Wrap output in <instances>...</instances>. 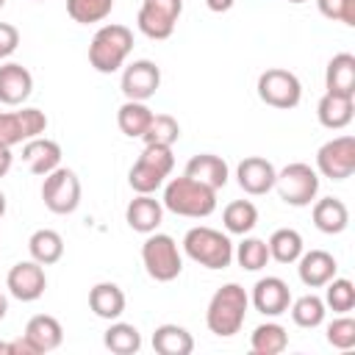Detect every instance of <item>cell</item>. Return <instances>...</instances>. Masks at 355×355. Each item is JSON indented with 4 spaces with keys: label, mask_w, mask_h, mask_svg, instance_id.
I'll return each mask as SVG.
<instances>
[{
    "label": "cell",
    "mask_w": 355,
    "mask_h": 355,
    "mask_svg": "<svg viewBox=\"0 0 355 355\" xmlns=\"http://www.w3.org/2000/svg\"><path fill=\"white\" fill-rule=\"evenodd\" d=\"M247 308H250V294L244 291V286L239 283H225L214 291L208 311H205V324L214 336L219 338H230L241 330L244 319H247Z\"/></svg>",
    "instance_id": "1"
},
{
    "label": "cell",
    "mask_w": 355,
    "mask_h": 355,
    "mask_svg": "<svg viewBox=\"0 0 355 355\" xmlns=\"http://www.w3.org/2000/svg\"><path fill=\"white\" fill-rule=\"evenodd\" d=\"M164 208L178 214V216H189V219H202L211 216L216 211V191L189 175L172 178L164 186Z\"/></svg>",
    "instance_id": "2"
},
{
    "label": "cell",
    "mask_w": 355,
    "mask_h": 355,
    "mask_svg": "<svg viewBox=\"0 0 355 355\" xmlns=\"http://www.w3.org/2000/svg\"><path fill=\"white\" fill-rule=\"evenodd\" d=\"M130 50H133V31H130L128 25L111 22V25H103V28L92 36V44H89V64H92L97 72L111 75V72H116L119 67H125Z\"/></svg>",
    "instance_id": "3"
},
{
    "label": "cell",
    "mask_w": 355,
    "mask_h": 355,
    "mask_svg": "<svg viewBox=\"0 0 355 355\" xmlns=\"http://www.w3.org/2000/svg\"><path fill=\"white\" fill-rule=\"evenodd\" d=\"M183 252L205 269H227L233 261V241L227 239V233H222L216 227L197 225V227L186 230Z\"/></svg>",
    "instance_id": "4"
},
{
    "label": "cell",
    "mask_w": 355,
    "mask_h": 355,
    "mask_svg": "<svg viewBox=\"0 0 355 355\" xmlns=\"http://www.w3.org/2000/svg\"><path fill=\"white\" fill-rule=\"evenodd\" d=\"M172 166H175L172 147L144 144L141 155L136 158V164L128 172V183L136 194H153L166 183V178L172 175Z\"/></svg>",
    "instance_id": "5"
},
{
    "label": "cell",
    "mask_w": 355,
    "mask_h": 355,
    "mask_svg": "<svg viewBox=\"0 0 355 355\" xmlns=\"http://www.w3.org/2000/svg\"><path fill=\"white\" fill-rule=\"evenodd\" d=\"M141 263L147 275L158 283H172L183 272V258L178 250V241L166 233H147L141 244Z\"/></svg>",
    "instance_id": "6"
},
{
    "label": "cell",
    "mask_w": 355,
    "mask_h": 355,
    "mask_svg": "<svg viewBox=\"0 0 355 355\" xmlns=\"http://www.w3.org/2000/svg\"><path fill=\"white\" fill-rule=\"evenodd\" d=\"M275 189L280 194V200L286 205H294V208H305L316 200L319 194V172L311 166V164H302V161H294L288 166H283L277 175H275Z\"/></svg>",
    "instance_id": "7"
},
{
    "label": "cell",
    "mask_w": 355,
    "mask_h": 355,
    "mask_svg": "<svg viewBox=\"0 0 355 355\" xmlns=\"http://www.w3.org/2000/svg\"><path fill=\"white\" fill-rule=\"evenodd\" d=\"M42 200L50 214L67 216L80 205V180L69 166H55L50 175H44L42 183Z\"/></svg>",
    "instance_id": "8"
},
{
    "label": "cell",
    "mask_w": 355,
    "mask_h": 355,
    "mask_svg": "<svg viewBox=\"0 0 355 355\" xmlns=\"http://www.w3.org/2000/svg\"><path fill=\"white\" fill-rule=\"evenodd\" d=\"M258 97L272 105V108H280V111H288V108H297L300 100H302V83L294 72L288 69H280V67H272L266 72L258 75Z\"/></svg>",
    "instance_id": "9"
},
{
    "label": "cell",
    "mask_w": 355,
    "mask_h": 355,
    "mask_svg": "<svg viewBox=\"0 0 355 355\" xmlns=\"http://www.w3.org/2000/svg\"><path fill=\"white\" fill-rule=\"evenodd\" d=\"M183 14V0H141L136 25L147 39H169Z\"/></svg>",
    "instance_id": "10"
},
{
    "label": "cell",
    "mask_w": 355,
    "mask_h": 355,
    "mask_svg": "<svg viewBox=\"0 0 355 355\" xmlns=\"http://www.w3.org/2000/svg\"><path fill=\"white\" fill-rule=\"evenodd\" d=\"M316 172L330 180H347L355 172V139L336 136L316 150Z\"/></svg>",
    "instance_id": "11"
},
{
    "label": "cell",
    "mask_w": 355,
    "mask_h": 355,
    "mask_svg": "<svg viewBox=\"0 0 355 355\" xmlns=\"http://www.w3.org/2000/svg\"><path fill=\"white\" fill-rule=\"evenodd\" d=\"M47 130V116L39 108H19V111H0V144L14 147L28 139H36Z\"/></svg>",
    "instance_id": "12"
},
{
    "label": "cell",
    "mask_w": 355,
    "mask_h": 355,
    "mask_svg": "<svg viewBox=\"0 0 355 355\" xmlns=\"http://www.w3.org/2000/svg\"><path fill=\"white\" fill-rule=\"evenodd\" d=\"M158 86H161V69L150 58H139V61L128 64L122 72V80H119L125 100H139V103H147L158 92Z\"/></svg>",
    "instance_id": "13"
},
{
    "label": "cell",
    "mask_w": 355,
    "mask_h": 355,
    "mask_svg": "<svg viewBox=\"0 0 355 355\" xmlns=\"http://www.w3.org/2000/svg\"><path fill=\"white\" fill-rule=\"evenodd\" d=\"M6 288L11 297H17L19 302H33L44 294L47 288V275H44V266L36 263L33 258L31 261H19L8 269L6 275Z\"/></svg>",
    "instance_id": "14"
},
{
    "label": "cell",
    "mask_w": 355,
    "mask_h": 355,
    "mask_svg": "<svg viewBox=\"0 0 355 355\" xmlns=\"http://www.w3.org/2000/svg\"><path fill=\"white\" fill-rule=\"evenodd\" d=\"M250 302L258 313L263 316H280L288 311L291 305V288L283 277H275V275H266L261 277L255 286H252V294H250Z\"/></svg>",
    "instance_id": "15"
},
{
    "label": "cell",
    "mask_w": 355,
    "mask_h": 355,
    "mask_svg": "<svg viewBox=\"0 0 355 355\" xmlns=\"http://www.w3.org/2000/svg\"><path fill=\"white\" fill-rule=\"evenodd\" d=\"M275 164L261 158V155H247L244 161H239L236 166V180L241 186L244 194H252V197H261L266 191L275 189Z\"/></svg>",
    "instance_id": "16"
},
{
    "label": "cell",
    "mask_w": 355,
    "mask_h": 355,
    "mask_svg": "<svg viewBox=\"0 0 355 355\" xmlns=\"http://www.w3.org/2000/svg\"><path fill=\"white\" fill-rule=\"evenodd\" d=\"M336 272L338 263L327 250H302V255L297 258V275L308 288H322L336 277Z\"/></svg>",
    "instance_id": "17"
},
{
    "label": "cell",
    "mask_w": 355,
    "mask_h": 355,
    "mask_svg": "<svg viewBox=\"0 0 355 355\" xmlns=\"http://www.w3.org/2000/svg\"><path fill=\"white\" fill-rule=\"evenodd\" d=\"M161 219H164V202L155 200L153 194H136L128 202V208H125L128 227L136 230V233H144V236L147 233H155L158 225H161Z\"/></svg>",
    "instance_id": "18"
},
{
    "label": "cell",
    "mask_w": 355,
    "mask_h": 355,
    "mask_svg": "<svg viewBox=\"0 0 355 355\" xmlns=\"http://www.w3.org/2000/svg\"><path fill=\"white\" fill-rule=\"evenodd\" d=\"M33 92V75L17 64L8 61L0 67V103L3 105H22Z\"/></svg>",
    "instance_id": "19"
},
{
    "label": "cell",
    "mask_w": 355,
    "mask_h": 355,
    "mask_svg": "<svg viewBox=\"0 0 355 355\" xmlns=\"http://www.w3.org/2000/svg\"><path fill=\"white\" fill-rule=\"evenodd\" d=\"M22 161L28 164V169L33 175H50L55 166H61V144L47 139V136H36L28 139L22 144Z\"/></svg>",
    "instance_id": "20"
},
{
    "label": "cell",
    "mask_w": 355,
    "mask_h": 355,
    "mask_svg": "<svg viewBox=\"0 0 355 355\" xmlns=\"http://www.w3.org/2000/svg\"><path fill=\"white\" fill-rule=\"evenodd\" d=\"M22 336L31 341V347L36 349V355H42V352H53V349L61 347V341H64V327H61V322H58L55 316H50V313H36V316L28 319Z\"/></svg>",
    "instance_id": "21"
},
{
    "label": "cell",
    "mask_w": 355,
    "mask_h": 355,
    "mask_svg": "<svg viewBox=\"0 0 355 355\" xmlns=\"http://www.w3.org/2000/svg\"><path fill=\"white\" fill-rule=\"evenodd\" d=\"M183 175H189V178H194V180L211 186L214 191H219V189L227 183V178H230L225 158H219V155H214V153H197V155H191Z\"/></svg>",
    "instance_id": "22"
},
{
    "label": "cell",
    "mask_w": 355,
    "mask_h": 355,
    "mask_svg": "<svg viewBox=\"0 0 355 355\" xmlns=\"http://www.w3.org/2000/svg\"><path fill=\"white\" fill-rule=\"evenodd\" d=\"M324 89L330 94L355 97V55L352 53H336L327 61L324 69Z\"/></svg>",
    "instance_id": "23"
},
{
    "label": "cell",
    "mask_w": 355,
    "mask_h": 355,
    "mask_svg": "<svg viewBox=\"0 0 355 355\" xmlns=\"http://www.w3.org/2000/svg\"><path fill=\"white\" fill-rule=\"evenodd\" d=\"M313 225L327 233V236H338L347 230L349 225V208L344 205V200L338 197H322V200H313Z\"/></svg>",
    "instance_id": "24"
},
{
    "label": "cell",
    "mask_w": 355,
    "mask_h": 355,
    "mask_svg": "<svg viewBox=\"0 0 355 355\" xmlns=\"http://www.w3.org/2000/svg\"><path fill=\"white\" fill-rule=\"evenodd\" d=\"M352 114H355V100L352 97H344V94H330L324 92L319 105H316V116H319V125L327 128V130H341L352 122Z\"/></svg>",
    "instance_id": "25"
},
{
    "label": "cell",
    "mask_w": 355,
    "mask_h": 355,
    "mask_svg": "<svg viewBox=\"0 0 355 355\" xmlns=\"http://www.w3.org/2000/svg\"><path fill=\"white\" fill-rule=\"evenodd\" d=\"M89 308L94 311V316L114 322V319H119L125 313V291L116 283L103 280V283L92 286V291H89Z\"/></svg>",
    "instance_id": "26"
},
{
    "label": "cell",
    "mask_w": 355,
    "mask_h": 355,
    "mask_svg": "<svg viewBox=\"0 0 355 355\" xmlns=\"http://www.w3.org/2000/svg\"><path fill=\"white\" fill-rule=\"evenodd\" d=\"M153 349L158 355H191L194 338L180 324H158L153 333Z\"/></svg>",
    "instance_id": "27"
},
{
    "label": "cell",
    "mask_w": 355,
    "mask_h": 355,
    "mask_svg": "<svg viewBox=\"0 0 355 355\" xmlns=\"http://www.w3.org/2000/svg\"><path fill=\"white\" fill-rule=\"evenodd\" d=\"M28 252L36 263L42 266H50V263H58L61 255H64V239L58 230H50V227H42L36 230L31 239H28Z\"/></svg>",
    "instance_id": "28"
},
{
    "label": "cell",
    "mask_w": 355,
    "mask_h": 355,
    "mask_svg": "<svg viewBox=\"0 0 355 355\" xmlns=\"http://www.w3.org/2000/svg\"><path fill=\"white\" fill-rule=\"evenodd\" d=\"M150 119H153V111L147 108V103H139V100H125L116 111V125L128 139H141Z\"/></svg>",
    "instance_id": "29"
},
{
    "label": "cell",
    "mask_w": 355,
    "mask_h": 355,
    "mask_svg": "<svg viewBox=\"0 0 355 355\" xmlns=\"http://www.w3.org/2000/svg\"><path fill=\"white\" fill-rule=\"evenodd\" d=\"M266 247H269V258H275L277 263H297V258L305 250V241L294 227H280L269 236Z\"/></svg>",
    "instance_id": "30"
},
{
    "label": "cell",
    "mask_w": 355,
    "mask_h": 355,
    "mask_svg": "<svg viewBox=\"0 0 355 355\" xmlns=\"http://www.w3.org/2000/svg\"><path fill=\"white\" fill-rule=\"evenodd\" d=\"M286 347H288V333L277 322L258 324L252 330V336H250V349L255 355H280Z\"/></svg>",
    "instance_id": "31"
},
{
    "label": "cell",
    "mask_w": 355,
    "mask_h": 355,
    "mask_svg": "<svg viewBox=\"0 0 355 355\" xmlns=\"http://www.w3.org/2000/svg\"><path fill=\"white\" fill-rule=\"evenodd\" d=\"M222 225L233 236H247L258 225V208L250 200H233L222 211Z\"/></svg>",
    "instance_id": "32"
},
{
    "label": "cell",
    "mask_w": 355,
    "mask_h": 355,
    "mask_svg": "<svg viewBox=\"0 0 355 355\" xmlns=\"http://www.w3.org/2000/svg\"><path fill=\"white\" fill-rule=\"evenodd\" d=\"M103 344L114 352V355H136L141 349V333L128 324V322H111L105 336H103Z\"/></svg>",
    "instance_id": "33"
},
{
    "label": "cell",
    "mask_w": 355,
    "mask_h": 355,
    "mask_svg": "<svg viewBox=\"0 0 355 355\" xmlns=\"http://www.w3.org/2000/svg\"><path fill=\"white\" fill-rule=\"evenodd\" d=\"M288 311H291V319H294V324H297V327L313 330V327H319V324L324 322L327 305H324V300H322V297H316V294H302V297L291 300Z\"/></svg>",
    "instance_id": "34"
},
{
    "label": "cell",
    "mask_w": 355,
    "mask_h": 355,
    "mask_svg": "<svg viewBox=\"0 0 355 355\" xmlns=\"http://www.w3.org/2000/svg\"><path fill=\"white\" fill-rule=\"evenodd\" d=\"M233 258H236L239 266L247 269V272H258V269H263V266L272 261L266 241H263V239H255V236H244V241L233 250Z\"/></svg>",
    "instance_id": "35"
},
{
    "label": "cell",
    "mask_w": 355,
    "mask_h": 355,
    "mask_svg": "<svg viewBox=\"0 0 355 355\" xmlns=\"http://www.w3.org/2000/svg\"><path fill=\"white\" fill-rule=\"evenodd\" d=\"M114 11V0H67V14L78 25L103 22Z\"/></svg>",
    "instance_id": "36"
},
{
    "label": "cell",
    "mask_w": 355,
    "mask_h": 355,
    "mask_svg": "<svg viewBox=\"0 0 355 355\" xmlns=\"http://www.w3.org/2000/svg\"><path fill=\"white\" fill-rule=\"evenodd\" d=\"M144 144H164V147H172L178 139H180V125L175 116L169 114H153L147 130H144Z\"/></svg>",
    "instance_id": "37"
},
{
    "label": "cell",
    "mask_w": 355,
    "mask_h": 355,
    "mask_svg": "<svg viewBox=\"0 0 355 355\" xmlns=\"http://www.w3.org/2000/svg\"><path fill=\"white\" fill-rule=\"evenodd\" d=\"M324 305L333 313H349L355 308V286L347 277H333L330 283H324Z\"/></svg>",
    "instance_id": "38"
},
{
    "label": "cell",
    "mask_w": 355,
    "mask_h": 355,
    "mask_svg": "<svg viewBox=\"0 0 355 355\" xmlns=\"http://www.w3.org/2000/svg\"><path fill=\"white\" fill-rule=\"evenodd\" d=\"M327 344L336 349H352L355 347V319L341 313L327 324Z\"/></svg>",
    "instance_id": "39"
},
{
    "label": "cell",
    "mask_w": 355,
    "mask_h": 355,
    "mask_svg": "<svg viewBox=\"0 0 355 355\" xmlns=\"http://www.w3.org/2000/svg\"><path fill=\"white\" fill-rule=\"evenodd\" d=\"M319 14L330 22H344V25H355V0H316Z\"/></svg>",
    "instance_id": "40"
},
{
    "label": "cell",
    "mask_w": 355,
    "mask_h": 355,
    "mask_svg": "<svg viewBox=\"0 0 355 355\" xmlns=\"http://www.w3.org/2000/svg\"><path fill=\"white\" fill-rule=\"evenodd\" d=\"M19 47V31L11 22H0V58H8Z\"/></svg>",
    "instance_id": "41"
},
{
    "label": "cell",
    "mask_w": 355,
    "mask_h": 355,
    "mask_svg": "<svg viewBox=\"0 0 355 355\" xmlns=\"http://www.w3.org/2000/svg\"><path fill=\"white\" fill-rule=\"evenodd\" d=\"M11 355H36V349L31 347V341L22 336L17 341H11Z\"/></svg>",
    "instance_id": "42"
},
{
    "label": "cell",
    "mask_w": 355,
    "mask_h": 355,
    "mask_svg": "<svg viewBox=\"0 0 355 355\" xmlns=\"http://www.w3.org/2000/svg\"><path fill=\"white\" fill-rule=\"evenodd\" d=\"M11 164H14L11 147H3V144H0V178H6V175L11 172Z\"/></svg>",
    "instance_id": "43"
},
{
    "label": "cell",
    "mask_w": 355,
    "mask_h": 355,
    "mask_svg": "<svg viewBox=\"0 0 355 355\" xmlns=\"http://www.w3.org/2000/svg\"><path fill=\"white\" fill-rule=\"evenodd\" d=\"M236 0H205V6L214 11V14H222V11H230Z\"/></svg>",
    "instance_id": "44"
},
{
    "label": "cell",
    "mask_w": 355,
    "mask_h": 355,
    "mask_svg": "<svg viewBox=\"0 0 355 355\" xmlns=\"http://www.w3.org/2000/svg\"><path fill=\"white\" fill-rule=\"evenodd\" d=\"M6 313H8V297L0 291V319H6Z\"/></svg>",
    "instance_id": "45"
},
{
    "label": "cell",
    "mask_w": 355,
    "mask_h": 355,
    "mask_svg": "<svg viewBox=\"0 0 355 355\" xmlns=\"http://www.w3.org/2000/svg\"><path fill=\"white\" fill-rule=\"evenodd\" d=\"M0 352H6V355H11V341H0Z\"/></svg>",
    "instance_id": "46"
},
{
    "label": "cell",
    "mask_w": 355,
    "mask_h": 355,
    "mask_svg": "<svg viewBox=\"0 0 355 355\" xmlns=\"http://www.w3.org/2000/svg\"><path fill=\"white\" fill-rule=\"evenodd\" d=\"M3 214H6V194L0 191V219H3Z\"/></svg>",
    "instance_id": "47"
},
{
    "label": "cell",
    "mask_w": 355,
    "mask_h": 355,
    "mask_svg": "<svg viewBox=\"0 0 355 355\" xmlns=\"http://www.w3.org/2000/svg\"><path fill=\"white\" fill-rule=\"evenodd\" d=\"M288 3H305V0H288Z\"/></svg>",
    "instance_id": "48"
},
{
    "label": "cell",
    "mask_w": 355,
    "mask_h": 355,
    "mask_svg": "<svg viewBox=\"0 0 355 355\" xmlns=\"http://www.w3.org/2000/svg\"><path fill=\"white\" fill-rule=\"evenodd\" d=\"M3 6H6V0H0V8H3Z\"/></svg>",
    "instance_id": "49"
},
{
    "label": "cell",
    "mask_w": 355,
    "mask_h": 355,
    "mask_svg": "<svg viewBox=\"0 0 355 355\" xmlns=\"http://www.w3.org/2000/svg\"><path fill=\"white\" fill-rule=\"evenodd\" d=\"M39 3H42V0H39Z\"/></svg>",
    "instance_id": "50"
}]
</instances>
